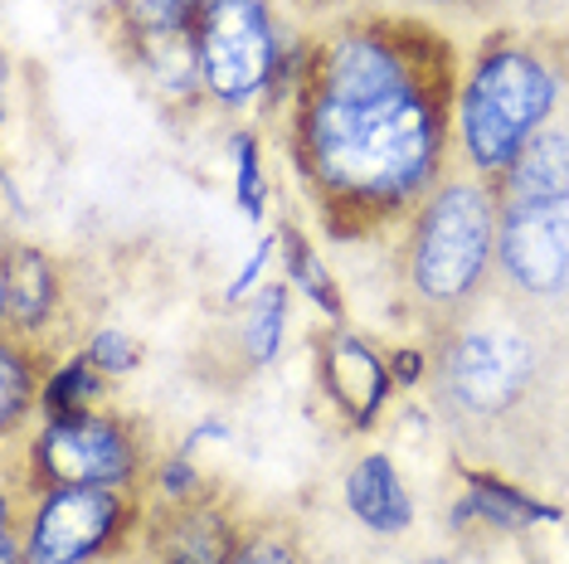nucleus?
<instances>
[{
    "mask_svg": "<svg viewBox=\"0 0 569 564\" xmlns=\"http://www.w3.org/2000/svg\"><path fill=\"white\" fill-rule=\"evenodd\" d=\"M438 98L419 63L380 30L341 34L302 102L307 171L346 210H395L438 165Z\"/></svg>",
    "mask_w": 569,
    "mask_h": 564,
    "instance_id": "nucleus-1",
    "label": "nucleus"
},
{
    "mask_svg": "<svg viewBox=\"0 0 569 564\" xmlns=\"http://www.w3.org/2000/svg\"><path fill=\"white\" fill-rule=\"evenodd\" d=\"M555 108V73L526 49H491L462 88V147L477 171L497 175L526 151Z\"/></svg>",
    "mask_w": 569,
    "mask_h": 564,
    "instance_id": "nucleus-2",
    "label": "nucleus"
},
{
    "mask_svg": "<svg viewBox=\"0 0 569 564\" xmlns=\"http://www.w3.org/2000/svg\"><path fill=\"white\" fill-rule=\"evenodd\" d=\"M491 234H497V214L491 195L482 185H448L429 200L413 234V288L429 302H462L477 288L482 268L491 259Z\"/></svg>",
    "mask_w": 569,
    "mask_h": 564,
    "instance_id": "nucleus-3",
    "label": "nucleus"
},
{
    "mask_svg": "<svg viewBox=\"0 0 569 564\" xmlns=\"http://www.w3.org/2000/svg\"><path fill=\"white\" fill-rule=\"evenodd\" d=\"M268 0H210L200 20V69L219 102H249L273 73Z\"/></svg>",
    "mask_w": 569,
    "mask_h": 564,
    "instance_id": "nucleus-4",
    "label": "nucleus"
},
{
    "mask_svg": "<svg viewBox=\"0 0 569 564\" xmlns=\"http://www.w3.org/2000/svg\"><path fill=\"white\" fill-rule=\"evenodd\" d=\"M536 375V351L511 326H477L458 336L443 355L448 394L472 414H501L526 394Z\"/></svg>",
    "mask_w": 569,
    "mask_h": 564,
    "instance_id": "nucleus-5",
    "label": "nucleus"
},
{
    "mask_svg": "<svg viewBox=\"0 0 569 564\" xmlns=\"http://www.w3.org/2000/svg\"><path fill=\"white\" fill-rule=\"evenodd\" d=\"M501 268L530 298H555L569 288V195L507 204Z\"/></svg>",
    "mask_w": 569,
    "mask_h": 564,
    "instance_id": "nucleus-6",
    "label": "nucleus"
},
{
    "mask_svg": "<svg viewBox=\"0 0 569 564\" xmlns=\"http://www.w3.org/2000/svg\"><path fill=\"white\" fill-rule=\"evenodd\" d=\"M34 463L54 486H122L132 477V443L108 419L63 414L44 429Z\"/></svg>",
    "mask_w": 569,
    "mask_h": 564,
    "instance_id": "nucleus-7",
    "label": "nucleus"
},
{
    "mask_svg": "<svg viewBox=\"0 0 569 564\" xmlns=\"http://www.w3.org/2000/svg\"><path fill=\"white\" fill-rule=\"evenodd\" d=\"M122 502L112 486H54L30 525L24 564H83L118 531Z\"/></svg>",
    "mask_w": 569,
    "mask_h": 564,
    "instance_id": "nucleus-8",
    "label": "nucleus"
},
{
    "mask_svg": "<svg viewBox=\"0 0 569 564\" xmlns=\"http://www.w3.org/2000/svg\"><path fill=\"white\" fill-rule=\"evenodd\" d=\"M327 390L341 404V414H351L356 423H370L380 414L385 394H390V365L370 351L351 331H336L327 345Z\"/></svg>",
    "mask_w": 569,
    "mask_h": 564,
    "instance_id": "nucleus-9",
    "label": "nucleus"
},
{
    "mask_svg": "<svg viewBox=\"0 0 569 564\" xmlns=\"http://www.w3.org/2000/svg\"><path fill=\"white\" fill-rule=\"evenodd\" d=\"M346 502H351L356 521L375 535H399L413 521V502L385 453H370L356 463V472L346 477Z\"/></svg>",
    "mask_w": 569,
    "mask_h": 564,
    "instance_id": "nucleus-10",
    "label": "nucleus"
},
{
    "mask_svg": "<svg viewBox=\"0 0 569 564\" xmlns=\"http://www.w3.org/2000/svg\"><path fill=\"white\" fill-rule=\"evenodd\" d=\"M555 195H569V137L536 132L507 171V204L555 200Z\"/></svg>",
    "mask_w": 569,
    "mask_h": 564,
    "instance_id": "nucleus-11",
    "label": "nucleus"
},
{
    "mask_svg": "<svg viewBox=\"0 0 569 564\" xmlns=\"http://www.w3.org/2000/svg\"><path fill=\"white\" fill-rule=\"evenodd\" d=\"M0 302L16 326H40L54 306V273H49L44 253L10 249L6 253V282H0Z\"/></svg>",
    "mask_w": 569,
    "mask_h": 564,
    "instance_id": "nucleus-12",
    "label": "nucleus"
},
{
    "mask_svg": "<svg viewBox=\"0 0 569 564\" xmlns=\"http://www.w3.org/2000/svg\"><path fill=\"white\" fill-rule=\"evenodd\" d=\"M462 516H482L491 525H501V531H521V525H536V521H560V511L546 502H530V496H521L507 482H491L487 472H472L468 502H458V521Z\"/></svg>",
    "mask_w": 569,
    "mask_h": 564,
    "instance_id": "nucleus-13",
    "label": "nucleus"
},
{
    "mask_svg": "<svg viewBox=\"0 0 569 564\" xmlns=\"http://www.w3.org/2000/svg\"><path fill=\"white\" fill-rule=\"evenodd\" d=\"M166 564H234V535L214 511L180 516L166 535Z\"/></svg>",
    "mask_w": 569,
    "mask_h": 564,
    "instance_id": "nucleus-14",
    "label": "nucleus"
},
{
    "mask_svg": "<svg viewBox=\"0 0 569 564\" xmlns=\"http://www.w3.org/2000/svg\"><path fill=\"white\" fill-rule=\"evenodd\" d=\"M282 322H288V292L282 288H263L243 322V351H249L253 365H268L278 355V341H282Z\"/></svg>",
    "mask_w": 569,
    "mask_h": 564,
    "instance_id": "nucleus-15",
    "label": "nucleus"
},
{
    "mask_svg": "<svg viewBox=\"0 0 569 564\" xmlns=\"http://www.w3.org/2000/svg\"><path fill=\"white\" fill-rule=\"evenodd\" d=\"M282 253H288V278L297 282V292H307V302H317L327 316H341V298H336V288H331V273L317 263L307 239H297L288 229V234H282Z\"/></svg>",
    "mask_w": 569,
    "mask_h": 564,
    "instance_id": "nucleus-16",
    "label": "nucleus"
},
{
    "mask_svg": "<svg viewBox=\"0 0 569 564\" xmlns=\"http://www.w3.org/2000/svg\"><path fill=\"white\" fill-rule=\"evenodd\" d=\"M49 409H54V419L63 414H83V404L88 400H98V365L88 361H73V365H63L54 380H49Z\"/></svg>",
    "mask_w": 569,
    "mask_h": 564,
    "instance_id": "nucleus-17",
    "label": "nucleus"
},
{
    "mask_svg": "<svg viewBox=\"0 0 569 564\" xmlns=\"http://www.w3.org/2000/svg\"><path fill=\"white\" fill-rule=\"evenodd\" d=\"M234 165H239V204L243 214H263V200H268V185H263V171H258V147L249 132L234 137Z\"/></svg>",
    "mask_w": 569,
    "mask_h": 564,
    "instance_id": "nucleus-18",
    "label": "nucleus"
},
{
    "mask_svg": "<svg viewBox=\"0 0 569 564\" xmlns=\"http://www.w3.org/2000/svg\"><path fill=\"white\" fill-rule=\"evenodd\" d=\"M88 361H93L102 375H127V370L141 361V345L127 336V331L108 326V331H98L93 336V345H88Z\"/></svg>",
    "mask_w": 569,
    "mask_h": 564,
    "instance_id": "nucleus-19",
    "label": "nucleus"
},
{
    "mask_svg": "<svg viewBox=\"0 0 569 564\" xmlns=\"http://www.w3.org/2000/svg\"><path fill=\"white\" fill-rule=\"evenodd\" d=\"M30 404V375H24V355L20 351H6L0 361V423H16L20 409Z\"/></svg>",
    "mask_w": 569,
    "mask_h": 564,
    "instance_id": "nucleus-20",
    "label": "nucleus"
},
{
    "mask_svg": "<svg viewBox=\"0 0 569 564\" xmlns=\"http://www.w3.org/2000/svg\"><path fill=\"white\" fill-rule=\"evenodd\" d=\"M190 6H196V0H141V16H147L151 30L176 34L180 24L190 20Z\"/></svg>",
    "mask_w": 569,
    "mask_h": 564,
    "instance_id": "nucleus-21",
    "label": "nucleus"
},
{
    "mask_svg": "<svg viewBox=\"0 0 569 564\" xmlns=\"http://www.w3.org/2000/svg\"><path fill=\"white\" fill-rule=\"evenodd\" d=\"M278 243H282V234H278V239H273V234H268V239H258L253 259H249V263H243V273H239V282H234V288H229V302L249 298V292L258 288V278H263V268H268V259H273V249H278Z\"/></svg>",
    "mask_w": 569,
    "mask_h": 564,
    "instance_id": "nucleus-22",
    "label": "nucleus"
},
{
    "mask_svg": "<svg viewBox=\"0 0 569 564\" xmlns=\"http://www.w3.org/2000/svg\"><path fill=\"white\" fill-rule=\"evenodd\" d=\"M234 564H297V560H292V550L278 545V541H253V545L239 550Z\"/></svg>",
    "mask_w": 569,
    "mask_h": 564,
    "instance_id": "nucleus-23",
    "label": "nucleus"
},
{
    "mask_svg": "<svg viewBox=\"0 0 569 564\" xmlns=\"http://www.w3.org/2000/svg\"><path fill=\"white\" fill-rule=\"evenodd\" d=\"M190 482H196V467H190L186 457H176V463L166 467V492H171V496H180V492H186Z\"/></svg>",
    "mask_w": 569,
    "mask_h": 564,
    "instance_id": "nucleus-24",
    "label": "nucleus"
},
{
    "mask_svg": "<svg viewBox=\"0 0 569 564\" xmlns=\"http://www.w3.org/2000/svg\"><path fill=\"white\" fill-rule=\"evenodd\" d=\"M395 380H405V384L419 380V355H413V351H399V355H395Z\"/></svg>",
    "mask_w": 569,
    "mask_h": 564,
    "instance_id": "nucleus-25",
    "label": "nucleus"
},
{
    "mask_svg": "<svg viewBox=\"0 0 569 564\" xmlns=\"http://www.w3.org/2000/svg\"><path fill=\"white\" fill-rule=\"evenodd\" d=\"M0 564H20V550H16V535H0Z\"/></svg>",
    "mask_w": 569,
    "mask_h": 564,
    "instance_id": "nucleus-26",
    "label": "nucleus"
}]
</instances>
